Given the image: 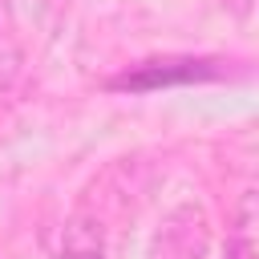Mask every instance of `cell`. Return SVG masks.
<instances>
[{
  "mask_svg": "<svg viewBox=\"0 0 259 259\" xmlns=\"http://www.w3.org/2000/svg\"><path fill=\"white\" fill-rule=\"evenodd\" d=\"M206 243H210V227H206L202 206L182 202L170 214H162V223H158V231L150 239L146 259H202Z\"/></svg>",
  "mask_w": 259,
  "mask_h": 259,
  "instance_id": "obj_1",
  "label": "cell"
},
{
  "mask_svg": "<svg viewBox=\"0 0 259 259\" xmlns=\"http://www.w3.org/2000/svg\"><path fill=\"white\" fill-rule=\"evenodd\" d=\"M214 61H150L138 73H125L117 85L121 89H154V85H174V81H198L214 77Z\"/></svg>",
  "mask_w": 259,
  "mask_h": 259,
  "instance_id": "obj_2",
  "label": "cell"
},
{
  "mask_svg": "<svg viewBox=\"0 0 259 259\" xmlns=\"http://www.w3.org/2000/svg\"><path fill=\"white\" fill-rule=\"evenodd\" d=\"M227 259H255V190H247L235 206L227 231Z\"/></svg>",
  "mask_w": 259,
  "mask_h": 259,
  "instance_id": "obj_3",
  "label": "cell"
},
{
  "mask_svg": "<svg viewBox=\"0 0 259 259\" xmlns=\"http://www.w3.org/2000/svg\"><path fill=\"white\" fill-rule=\"evenodd\" d=\"M20 73H24V49L8 32H0V93L12 89L20 81Z\"/></svg>",
  "mask_w": 259,
  "mask_h": 259,
  "instance_id": "obj_4",
  "label": "cell"
},
{
  "mask_svg": "<svg viewBox=\"0 0 259 259\" xmlns=\"http://www.w3.org/2000/svg\"><path fill=\"white\" fill-rule=\"evenodd\" d=\"M65 251H101V235L93 231V223L73 219L65 227Z\"/></svg>",
  "mask_w": 259,
  "mask_h": 259,
  "instance_id": "obj_5",
  "label": "cell"
},
{
  "mask_svg": "<svg viewBox=\"0 0 259 259\" xmlns=\"http://www.w3.org/2000/svg\"><path fill=\"white\" fill-rule=\"evenodd\" d=\"M61 259H101V251H65Z\"/></svg>",
  "mask_w": 259,
  "mask_h": 259,
  "instance_id": "obj_6",
  "label": "cell"
}]
</instances>
